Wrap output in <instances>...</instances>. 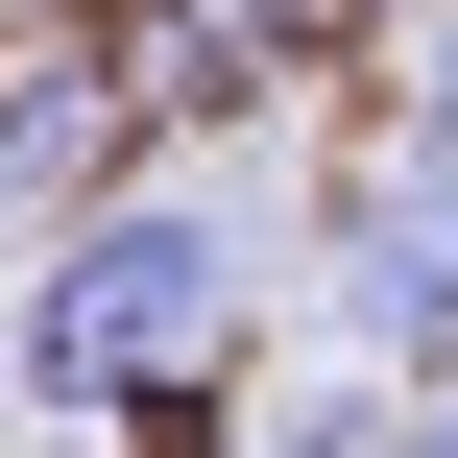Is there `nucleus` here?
Here are the masks:
<instances>
[{"label":"nucleus","mask_w":458,"mask_h":458,"mask_svg":"<svg viewBox=\"0 0 458 458\" xmlns=\"http://www.w3.org/2000/svg\"><path fill=\"white\" fill-rule=\"evenodd\" d=\"M97 121H121V97H97V72H24V97H0V217H48V193H72V145H97Z\"/></svg>","instance_id":"7ed1b4c3"},{"label":"nucleus","mask_w":458,"mask_h":458,"mask_svg":"<svg viewBox=\"0 0 458 458\" xmlns=\"http://www.w3.org/2000/svg\"><path fill=\"white\" fill-rule=\"evenodd\" d=\"M338 338L458 362V145H411V169H362V193H338Z\"/></svg>","instance_id":"f03ea898"},{"label":"nucleus","mask_w":458,"mask_h":458,"mask_svg":"<svg viewBox=\"0 0 458 458\" xmlns=\"http://www.w3.org/2000/svg\"><path fill=\"white\" fill-rule=\"evenodd\" d=\"M386 458H458V386H435V411H411V435H386Z\"/></svg>","instance_id":"20e7f679"},{"label":"nucleus","mask_w":458,"mask_h":458,"mask_svg":"<svg viewBox=\"0 0 458 458\" xmlns=\"http://www.w3.org/2000/svg\"><path fill=\"white\" fill-rule=\"evenodd\" d=\"M217 314H242V242L193 193H97L24 266V386L48 411H169V386H217Z\"/></svg>","instance_id":"f257e3e1"}]
</instances>
